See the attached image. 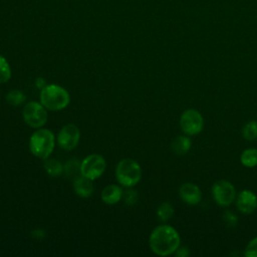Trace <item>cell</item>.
<instances>
[{
  "label": "cell",
  "mask_w": 257,
  "mask_h": 257,
  "mask_svg": "<svg viewBox=\"0 0 257 257\" xmlns=\"http://www.w3.org/2000/svg\"><path fill=\"white\" fill-rule=\"evenodd\" d=\"M180 245V234L171 225H159L151 232L149 246L151 251L158 256L172 255L176 252Z\"/></svg>",
  "instance_id": "6da1fadb"
},
{
  "label": "cell",
  "mask_w": 257,
  "mask_h": 257,
  "mask_svg": "<svg viewBox=\"0 0 257 257\" xmlns=\"http://www.w3.org/2000/svg\"><path fill=\"white\" fill-rule=\"evenodd\" d=\"M39 100L46 109L58 111L67 107L70 102V94L58 84H46L40 89Z\"/></svg>",
  "instance_id": "7a4b0ae2"
},
{
  "label": "cell",
  "mask_w": 257,
  "mask_h": 257,
  "mask_svg": "<svg viewBox=\"0 0 257 257\" xmlns=\"http://www.w3.org/2000/svg\"><path fill=\"white\" fill-rule=\"evenodd\" d=\"M55 136L48 128H36L29 139V150L38 159L46 160L52 154L55 147Z\"/></svg>",
  "instance_id": "3957f363"
},
{
  "label": "cell",
  "mask_w": 257,
  "mask_h": 257,
  "mask_svg": "<svg viewBox=\"0 0 257 257\" xmlns=\"http://www.w3.org/2000/svg\"><path fill=\"white\" fill-rule=\"evenodd\" d=\"M115 179L119 185L125 188L136 186L142 179V168L133 159L120 160L115 168Z\"/></svg>",
  "instance_id": "277c9868"
},
{
  "label": "cell",
  "mask_w": 257,
  "mask_h": 257,
  "mask_svg": "<svg viewBox=\"0 0 257 257\" xmlns=\"http://www.w3.org/2000/svg\"><path fill=\"white\" fill-rule=\"evenodd\" d=\"M22 116L24 122L33 128L42 127L47 121V109L37 101L27 102L22 109Z\"/></svg>",
  "instance_id": "5b68a950"
},
{
  "label": "cell",
  "mask_w": 257,
  "mask_h": 257,
  "mask_svg": "<svg viewBox=\"0 0 257 257\" xmlns=\"http://www.w3.org/2000/svg\"><path fill=\"white\" fill-rule=\"evenodd\" d=\"M180 127L182 132L189 137L200 134L204 127V117L202 113L195 108L184 110L180 116Z\"/></svg>",
  "instance_id": "8992f818"
},
{
  "label": "cell",
  "mask_w": 257,
  "mask_h": 257,
  "mask_svg": "<svg viewBox=\"0 0 257 257\" xmlns=\"http://www.w3.org/2000/svg\"><path fill=\"white\" fill-rule=\"evenodd\" d=\"M105 168V159L98 154H91L80 162V175L94 181L103 175Z\"/></svg>",
  "instance_id": "52a82bcc"
},
{
  "label": "cell",
  "mask_w": 257,
  "mask_h": 257,
  "mask_svg": "<svg viewBox=\"0 0 257 257\" xmlns=\"http://www.w3.org/2000/svg\"><path fill=\"white\" fill-rule=\"evenodd\" d=\"M236 189L227 180H219L212 186V197L215 203L221 207L230 206L236 199Z\"/></svg>",
  "instance_id": "ba28073f"
},
{
  "label": "cell",
  "mask_w": 257,
  "mask_h": 257,
  "mask_svg": "<svg viewBox=\"0 0 257 257\" xmlns=\"http://www.w3.org/2000/svg\"><path fill=\"white\" fill-rule=\"evenodd\" d=\"M79 128L72 123H67L63 125L56 137V142L58 146L65 151H71L75 149L79 143Z\"/></svg>",
  "instance_id": "9c48e42d"
},
{
  "label": "cell",
  "mask_w": 257,
  "mask_h": 257,
  "mask_svg": "<svg viewBox=\"0 0 257 257\" xmlns=\"http://www.w3.org/2000/svg\"><path fill=\"white\" fill-rule=\"evenodd\" d=\"M236 207L243 214H251L257 209V196L251 190H242L236 196Z\"/></svg>",
  "instance_id": "30bf717a"
},
{
  "label": "cell",
  "mask_w": 257,
  "mask_h": 257,
  "mask_svg": "<svg viewBox=\"0 0 257 257\" xmlns=\"http://www.w3.org/2000/svg\"><path fill=\"white\" fill-rule=\"evenodd\" d=\"M179 196L187 205L195 206L202 200V191L199 186L194 183H184L179 188Z\"/></svg>",
  "instance_id": "8fae6325"
},
{
  "label": "cell",
  "mask_w": 257,
  "mask_h": 257,
  "mask_svg": "<svg viewBox=\"0 0 257 257\" xmlns=\"http://www.w3.org/2000/svg\"><path fill=\"white\" fill-rule=\"evenodd\" d=\"M73 190L75 194L81 198L90 197L94 191L92 180L82 175H78L73 179Z\"/></svg>",
  "instance_id": "7c38bea8"
},
{
  "label": "cell",
  "mask_w": 257,
  "mask_h": 257,
  "mask_svg": "<svg viewBox=\"0 0 257 257\" xmlns=\"http://www.w3.org/2000/svg\"><path fill=\"white\" fill-rule=\"evenodd\" d=\"M123 196L122 189L117 185H108L104 187L101 192V200L107 205H114L118 203Z\"/></svg>",
  "instance_id": "4fadbf2b"
},
{
  "label": "cell",
  "mask_w": 257,
  "mask_h": 257,
  "mask_svg": "<svg viewBox=\"0 0 257 257\" xmlns=\"http://www.w3.org/2000/svg\"><path fill=\"white\" fill-rule=\"evenodd\" d=\"M192 147V141L189 136L181 135L176 137L171 143V150L177 156L186 155Z\"/></svg>",
  "instance_id": "5bb4252c"
},
{
  "label": "cell",
  "mask_w": 257,
  "mask_h": 257,
  "mask_svg": "<svg viewBox=\"0 0 257 257\" xmlns=\"http://www.w3.org/2000/svg\"><path fill=\"white\" fill-rule=\"evenodd\" d=\"M241 164L246 168H254L257 166V149L248 148L241 153Z\"/></svg>",
  "instance_id": "9a60e30c"
},
{
  "label": "cell",
  "mask_w": 257,
  "mask_h": 257,
  "mask_svg": "<svg viewBox=\"0 0 257 257\" xmlns=\"http://www.w3.org/2000/svg\"><path fill=\"white\" fill-rule=\"evenodd\" d=\"M44 170L50 177L56 178L63 174V165L55 159L48 158L44 162Z\"/></svg>",
  "instance_id": "2e32d148"
},
{
  "label": "cell",
  "mask_w": 257,
  "mask_h": 257,
  "mask_svg": "<svg viewBox=\"0 0 257 257\" xmlns=\"http://www.w3.org/2000/svg\"><path fill=\"white\" fill-rule=\"evenodd\" d=\"M174 207L169 202H163L157 209V216L160 221L166 223L174 216Z\"/></svg>",
  "instance_id": "e0dca14e"
},
{
  "label": "cell",
  "mask_w": 257,
  "mask_h": 257,
  "mask_svg": "<svg viewBox=\"0 0 257 257\" xmlns=\"http://www.w3.org/2000/svg\"><path fill=\"white\" fill-rule=\"evenodd\" d=\"M25 100H26L25 94L19 89L10 90L6 94V101L11 106H19V105L23 104L25 102Z\"/></svg>",
  "instance_id": "ac0fdd59"
},
{
  "label": "cell",
  "mask_w": 257,
  "mask_h": 257,
  "mask_svg": "<svg viewBox=\"0 0 257 257\" xmlns=\"http://www.w3.org/2000/svg\"><path fill=\"white\" fill-rule=\"evenodd\" d=\"M242 137L249 142L257 140V120L252 119L245 123L242 128Z\"/></svg>",
  "instance_id": "d6986e66"
},
{
  "label": "cell",
  "mask_w": 257,
  "mask_h": 257,
  "mask_svg": "<svg viewBox=\"0 0 257 257\" xmlns=\"http://www.w3.org/2000/svg\"><path fill=\"white\" fill-rule=\"evenodd\" d=\"M63 174L67 178L72 177L74 179L78 176V174L80 175V163L75 159L67 161L66 164L63 166Z\"/></svg>",
  "instance_id": "ffe728a7"
},
{
  "label": "cell",
  "mask_w": 257,
  "mask_h": 257,
  "mask_svg": "<svg viewBox=\"0 0 257 257\" xmlns=\"http://www.w3.org/2000/svg\"><path fill=\"white\" fill-rule=\"evenodd\" d=\"M11 67L7 59L0 54V83L7 82L11 78Z\"/></svg>",
  "instance_id": "44dd1931"
},
{
  "label": "cell",
  "mask_w": 257,
  "mask_h": 257,
  "mask_svg": "<svg viewBox=\"0 0 257 257\" xmlns=\"http://www.w3.org/2000/svg\"><path fill=\"white\" fill-rule=\"evenodd\" d=\"M124 202L126 205L128 206H132V205H135L137 202H138V199H139V194L138 192L133 189V187H130L127 188V190L123 193V196H122Z\"/></svg>",
  "instance_id": "7402d4cb"
},
{
  "label": "cell",
  "mask_w": 257,
  "mask_h": 257,
  "mask_svg": "<svg viewBox=\"0 0 257 257\" xmlns=\"http://www.w3.org/2000/svg\"><path fill=\"white\" fill-rule=\"evenodd\" d=\"M223 222H224V224L227 227L233 228L238 223V217H237V215L235 213H233V212H231L229 210H226L223 213Z\"/></svg>",
  "instance_id": "603a6c76"
},
{
  "label": "cell",
  "mask_w": 257,
  "mask_h": 257,
  "mask_svg": "<svg viewBox=\"0 0 257 257\" xmlns=\"http://www.w3.org/2000/svg\"><path fill=\"white\" fill-rule=\"evenodd\" d=\"M244 255L246 257H257V236L249 241L245 247Z\"/></svg>",
  "instance_id": "cb8c5ba5"
},
{
  "label": "cell",
  "mask_w": 257,
  "mask_h": 257,
  "mask_svg": "<svg viewBox=\"0 0 257 257\" xmlns=\"http://www.w3.org/2000/svg\"><path fill=\"white\" fill-rule=\"evenodd\" d=\"M177 257H188L190 255V251L188 247L185 246H179V248L176 250V252L174 253Z\"/></svg>",
  "instance_id": "d4e9b609"
},
{
  "label": "cell",
  "mask_w": 257,
  "mask_h": 257,
  "mask_svg": "<svg viewBox=\"0 0 257 257\" xmlns=\"http://www.w3.org/2000/svg\"><path fill=\"white\" fill-rule=\"evenodd\" d=\"M31 236H32L34 239H42V238L45 236V231H44V230H41V229L33 230V231L31 232Z\"/></svg>",
  "instance_id": "484cf974"
},
{
  "label": "cell",
  "mask_w": 257,
  "mask_h": 257,
  "mask_svg": "<svg viewBox=\"0 0 257 257\" xmlns=\"http://www.w3.org/2000/svg\"><path fill=\"white\" fill-rule=\"evenodd\" d=\"M35 84H36V86H37L38 88L42 89V88L46 85V83H45V79H44V78H42V77H38V78H36V79H35Z\"/></svg>",
  "instance_id": "4316f807"
}]
</instances>
